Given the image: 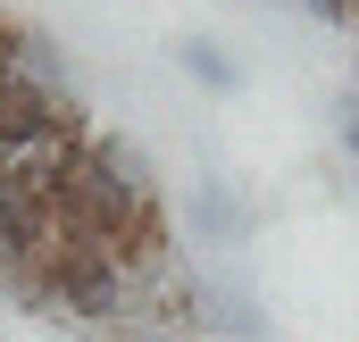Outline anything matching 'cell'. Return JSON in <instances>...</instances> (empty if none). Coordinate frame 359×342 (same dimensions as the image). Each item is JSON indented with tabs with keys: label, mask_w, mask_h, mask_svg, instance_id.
I'll use <instances>...</instances> for the list:
<instances>
[{
	"label": "cell",
	"mask_w": 359,
	"mask_h": 342,
	"mask_svg": "<svg viewBox=\"0 0 359 342\" xmlns=\"http://www.w3.org/2000/svg\"><path fill=\"white\" fill-rule=\"evenodd\" d=\"M334 117H343V142H351V159H359V100H343Z\"/></svg>",
	"instance_id": "obj_6"
},
{
	"label": "cell",
	"mask_w": 359,
	"mask_h": 342,
	"mask_svg": "<svg viewBox=\"0 0 359 342\" xmlns=\"http://www.w3.org/2000/svg\"><path fill=\"white\" fill-rule=\"evenodd\" d=\"M0 76H25V84L76 92V84H67V50H59L34 17H8V8H0Z\"/></svg>",
	"instance_id": "obj_1"
},
{
	"label": "cell",
	"mask_w": 359,
	"mask_h": 342,
	"mask_svg": "<svg viewBox=\"0 0 359 342\" xmlns=\"http://www.w3.org/2000/svg\"><path fill=\"white\" fill-rule=\"evenodd\" d=\"M192 226H201V242H243L251 234V209H243V192L226 175H201L192 184Z\"/></svg>",
	"instance_id": "obj_3"
},
{
	"label": "cell",
	"mask_w": 359,
	"mask_h": 342,
	"mask_svg": "<svg viewBox=\"0 0 359 342\" xmlns=\"http://www.w3.org/2000/svg\"><path fill=\"white\" fill-rule=\"evenodd\" d=\"M192 334H226V342H268V317L226 292V284H192Z\"/></svg>",
	"instance_id": "obj_2"
},
{
	"label": "cell",
	"mask_w": 359,
	"mask_h": 342,
	"mask_svg": "<svg viewBox=\"0 0 359 342\" xmlns=\"http://www.w3.org/2000/svg\"><path fill=\"white\" fill-rule=\"evenodd\" d=\"M318 25H359V0H301Z\"/></svg>",
	"instance_id": "obj_5"
},
{
	"label": "cell",
	"mask_w": 359,
	"mask_h": 342,
	"mask_svg": "<svg viewBox=\"0 0 359 342\" xmlns=\"http://www.w3.org/2000/svg\"><path fill=\"white\" fill-rule=\"evenodd\" d=\"M176 67H184L201 92H243V67H234V50H226V42H209V34H184V42H176Z\"/></svg>",
	"instance_id": "obj_4"
}]
</instances>
